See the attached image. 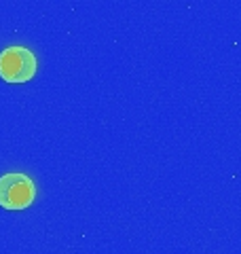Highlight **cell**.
I'll list each match as a JSON object with an SVG mask.
<instances>
[{
  "label": "cell",
  "instance_id": "cell-1",
  "mask_svg": "<svg viewBox=\"0 0 241 254\" xmlns=\"http://www.w3.org/2000/svg\"><path fill=\"white\" fill-rule=\"evenodd\" d=\"M36 74V55L26 47H6L0 51V76L6 83H26Z\"/></svg>",
  "mask_w": 241,
  "mask_h": 254
},
{
  "label": "cell",
  "instance_id": "cell-2",
  "mask_svg": "<svg viewBox=\"0 0 241 254\" xmlns=\"http://www.w3.org/2000/svg\"><path fill=\"white\" fill-rule=\"evenodd\" d=\"M36 197V187L26 174H4L0 178V205L4 210H26Z\"/></svg>",
  "mask_w": 241,
  "mask_h": 254
}]
</instances>
